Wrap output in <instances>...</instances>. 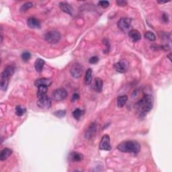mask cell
I'll return each mask as SVG.
<instances>
[{"instance_id":"1f68e13d","label":"cell","mask_w":172,"mask_h":172,"mask_svg":"<svg viewBox=\"0 0 172 172\" xmlns=\"http://www.w3.org/2000/svg\"><path fill=\"white\" fill-rule=\"evenodd\" d=\"M116 4L118 6H125L127 5V2L123 1V0H119V1H116Z\"/></svg>"},{"instance_id":"7a4b0ae2","label":"cell","mask_w":172,"mask_h":172,"mask_svg":"<svg viewBox=\"0 0 172 172\" xmlns=\"http://www.w3.org/2000/svg\"><path fill=\"white\" fill-rule=\"evenodd\" d=\"M117 149L122 153H138L140 151V145L135 140H127L120 143Z\"/></svg>"},{"instance_id":"4316f807","label":"cell","mask_w":172,"mask_h":172,"mask_svg":"<svg viewBox=\"0 0 172 172\" xmlns=\"http://www.w3.org/2000/svg\"><path fill=\"white\" fill-rule=\"evenodd\" d=\"M54 116H56L58 118H63L66 115V110H60L54 112L53 113Z\"/></svg>"},{"instance_id":"277c9868","label":"cell","mask_w":172,"mask_h":172,"mask_svg":"<svg viewBox=\"0 0 172 172\" xmlns=\"http://www.w3.org/2000/svg\"><path fill=\"white\" fill-rule=\"evenodd\" d=\"M61 35L58 31L51 30L45 34V40L50 44H57L61 40Z\"/></svg>"},{"instance_id":"4dcf8cb0","label":"cell","mask_w":172,"mask_h":172,"mask_svg":"<svg viewBox=\"0 0 172 172\" xmlns=\"http://www.w3.org/2000/svg\"><path fill=\"white\" fill-rule=\"evenodd\" d=\"M79 99V95L78 94L75 93V94H73L72 96H71V102H76L77 100H78Z\"/></svg>"},{"instance_id":"3957f363","label":"cell","mask_w":172,"mask_h":172,"mask_svg":"<svg viewBox=\"0 0 172 172\" xmlns=\"http://www.w3.org/2000/svg\"><path fill=\"white\" fill-rule=\"evenodd\" d=\"M15 72V67L13 65H8L5 68V69L1 74L0 78V86L2 91H6L8 85H9L11 77L13 76Z\"/></svg>"},{"instance_id":"f1b7e54d","label":"cell","mask_w":172,"mask_h":172,"mask_svg":"<svg viewBox=\"0 0 172 172\" xmlns=\"http://www.w3.org/2000/svg\"><path fill=\"white\" fill-rule=\"evenodd\" d=\"M98 4L102 8H107L110 5V3L108 1H100L98 2Z\"/></svg>"},{"instance_id":"f546056e","label":"cell","mask_w":172,"mask_h":172,"mask_svg":"<svg viewBox=\"0 0 172 172\" xmlns=\"http://www.w3.org/2000/svg\"><path fill=\"white\" fill-rule=\"evenodd\" d=\"M99 61V59L97 57H92L89 59V62L91 64H96L97 62Z\"/></svg>"},{"instance_id":"2e32d148","label":"cell","mask_w":172,"mask_h":172,"mask_svg":"<svg viewBox=\"0 0 172 172\" xmlns=\"http://www.w3.org/2000/svg\"><path fill=\"white\" fill-rule=\"evenodd\" d=\"M103 81L100 77H96L94 80V89L95 90L96 92L100 93L102 91L103 89Z\"/></svg>"},{"instance_id":"5bb4252c","label":"cell","mask_w":172,"mask_h":172,"mask_svg":"<svg viewBox=\"0 0 172 172\" xmlns=\"http://www.w3.org/2000/svg\"><path fill=\"white\" fill-rule=\"evenodd\" d=\"M129 38H130L132 41L136 42L139 41L141 38V34L137 30H132L128 33Z\"/></svg>"},{"instance_id":"ac0fdd59","label":"cell","mask_w":172,"mask_h":172,"mask_svg":"<svg viewBox=\"0 0 172 172\" xmlns=\"http://www.w3.org/2000/svg\"><path fill=\"white\" fill-rule=\"evenodd\" d=\"M12 154V150L10 149L9 148H5L3 149L0 154V160L1 161H5L6 160L8 157H9Z\"/></svg>"},{"instance_id":"8992f818","label":"cell","mask_w":172,"mask_h":172,"mask_svg":"<svg viewBox=\"0 0 172 172\" xmlns=\"http://www.w3.org/2000/svg\"><path fill=\"white\" fill-rule=\"evenodd\" d=\"M38 107L43 110H47L51 107V99L48 96H44L39 97L36 103Z\"/></svg>"},{"instance_id":"8fae6325","label":"cell","mask_w":172,"mask_h":172,"mask_svg":"<svg viewBox=\"0 0 172 172\" xmlns=\"http://www.w3.org/2000/svg\"><path fill=\"white\" fill-rule=\"evenodd\" d=\"M96 132V125L95 123H92L90 125V127H88L87 131L85 132V137L87 139H90L92 138L93 136L95 135Z\"/></svg>"},{"instance_id":"836d02e7","label":"cell","mask_w":172,"mask_h":172,"mask_svg":"<svg viewBox=\"0 0 172 172\" xmlns=\"http://www.w3.org/2000/svg\"><path fill=\"white\" fill-rule=\"evenodd\" d=\"M157 2H158V4H167V3H168V2H170V1H165V2L157 1Z\"/></svg>"},{"instance_id":"d6a6232c","label":"cell","mask_w":172,"mask_h":172,"mask_svg":"<svg viewBox=\"0 0 172 172\" xmlns=\"http://www.w3.org/2000/svg\"><path fill=\"white\" fill-rule=\"evenodd\" d=\"M163 20L165 22H167L169 21V18H168V16L166 14H163V16H162Z\"/></svg>"},{"instance_id":"cb8c5ba5","label":"cell","mask_w":172,"mask_h":172,"mask_svg":"<svg viewBox=\"0 0 172 172\" xmlns=\"http://www.w3.org/2000/svg\"><path fill=\"white\" fill-rule=\"evenodd\" d=\"M26 112V109L23 108L20 106H17L15 108V112L17 116H22Z\"/></svg>"},{"instance_id":"d4e9b609","label":"cell","mask_w":172,"mask_h":172,"mask_svg":"<svg viewBox=\"0 0 172 172\" xmlns=\"http://www.w3.org/2000/svg\"><path fill=\"white\" fill-rule=\"evenodd\" d=\"M33 7V4L32 2H27L25 3L24 4H23L22 6L20 8V11L21 12H24V11H26L29 9H30L31 8Z\"/></svg>"},{"instance_id":"44dd1931","label":"cell","mask_w":172,"mask_h":172,"mask_svg":"<svg viewBox=\"0 0 172 172\" xmlns=\"http://www.w3.org/2000/svg\"><path fill=\"white\" fill-rule=\"evenodd\" d=\"M92 69H88L86 71L85 75V85H90L91 82V80H92Z\"/></svg>"},{"instance_id":"e575fe53","label":"cell","mask_w":172,"mask_h":172,"mask_svg":"<svg viewBox=\"0 0 172 172\" xmlns=\"http://www.w3.org/2000/svg\"><path fill=\"white\" fill-rule=\"evenodd\" d=\"M171 53H170V54H169L168 55H167V57L169 58V59H170V61H171Z\"/></svg>"},{"instance_id":"7402d4cb","label":"cell","mask_w":172,"mask_h":172,"mask_svg":"<svg viewBox=\"0 0 172 172\" xmlns=\"http://www.w3.org/2000/svg\"><path fill=\"white\" fill-rule=\"evenodd\" d=\"M128 100L127 96H120L117 98V105L119 108H122L126 104Z\"/></svg>"},{"instance_id":"6da1fadb","label":"cell","mask_w":172,"mask_h":172,"mask_svg":"<svg viewBox=\"0 0 172 172\" xmlns=\"http://www.w3.org/2000/svg\"><path fill=\"white\" fill-rule=\"evenodd\" d=\"M153 97L149 94H146L141 100L137 102L135 108L140 116H144L151 110L153 106Z\"/></svg>"},{"instance_id":"4fadbf2b","label":"cell","mask_w":172,"mask_h":172,"mask_svg":"<svg viewBox=\"0 0 172 172\" xmlns=\"http://www.w3.org/2000/svg\"><path fill=\"white\" fill-rule=\"evenodd\" d=\"M52 80L48 78H40L36 80L34 82V85L38 88L40 85H47V87H49L52 84Z\"/></svg>"},{"instance_id":"5b68a950","label":"cell","mask_w":172,"mask_h":172,"mask_svg":"<svg viewBox=\"0 0 172 172\" xmlns=\"http://www.w3.org/2000/svg\"><path fill=\"white\" fill-rule=\"evenodd\" d=\"M67 95L68 93L65 89L59 88L53 91L52 94H51V97H52L53 100H54V101L60 102L62 101V100H64L67 97Z\"/></svg>"},{"instance_id":"d6986e66","label":"cell","mask_w":172,"mask_h":172,"mask_svg":"<svg viewBox=\"0 0 172 172\" xmlns=\"http://www.w3.org/2000/svg\"><path fill=\"white\" fill-rule=\"evenodd\" d=\"M70 159L74 162H80L84 159V155L81 153H77V152H73L69 155Z\"/></svg>"},{"instance_id":"e0dca14e","label":"cell","mask_w":172,"mask_h":172,"mask_svg":"<svg viewBox=\"0 0 172 172\" xmlns=\"http://www.w3.org/2000/svg\"><path fill=\"white\" fill-rule=\"evenodd\" d=\"M45 64V62L43 59L41 58L36 59L35 63H34V67H35V69L38 73H41L43 69Z\"/></svg>"},{"instance_id":"30bf717a","label":"cell","mask_w":172,"mask_h":172,"mask_svg":"<svg viewBox=\"0 0 172 172\" xmlns=\"http://www.w3.org/2000/svg\"><path fill=\"white\" fill-rule=\"evenodd\" d=\"M27 25L28 27L32 28V29H38V28H41V22L34 17H30L28 19Z\"/></svg>"},{"instance_id":"ffe728a7","label":"cell","mask_w":172,"mask_h":172,"mask_svg":"<svg viewBox=\"0 0 172 172\" xmlns=\"http://www.w3.org/2000/svg\"><path fill=\"white\" fill-rule=\"evenodd\" d=\"M48 91V87L47 85H40L38 87V92H37V97H41L47 95Z\"/></svg>"},{"instance_id":"9a60e30c","label":"cell","mask_w":172,"mask_h":172,"mask_svg":"<svg viewBox=\"0 0 172 172\" xmlns=\"http://www.w3.org/2000/svg\"><path fill=\"white\" fill-rule=\"evenodd\" d=\"M114 68L115 69V70L116 71H118V73H125L127 69V65H126L122 61L116 63L114 65Z\"/></svg>"},{"instance_id":"52a82bcc","label":"cell","mask_w":172,"mask_h":172,"mask_svg":"<svg viewBox=\"0 0 172 172\" xmlns=\"http://www.w3.org/2000/svg\"><path fill=\"white\" fill-rule=\"evenodd\" d=\"M83 72H84V67L78 63H74L70 69L71 75L74 78H79L82 75Z\"/></svg>"},{"instance_id":"ba28073f","label":"cell","mask_w":172,"mask_h":172,"mask_svg":"<svg viewBox=\"0 0 172 172\" xmlns=\"http://www.w3.org/2000/svg\"><path fill=\"white\" fill-rule=\"evenodd\" d=\"M132 20L129 18H122L119 20V21L117 23V26L120 30L122 32H127L129 28L131 26Z\"/></svg>"},{"instance_id":"9c48e42d","label":"cell","mask_w":172,"mask_h":172,"mask_svg":"<svg viewBox=\"0 0 172 172\" xmlns=\"http://www.w3.org/2000/svg\"><path fill=\"white\" fill-rule=\"evenodd\" d=\"M99 148L101 150H105L110 151L112 149V147L110 145V138L108 134H105L102 137V138L100 140Z\"/></svg>"},{"instance_id":"603a6c76","label":"cell","mask_w":172,"mask_h":172,"mask_svg":"<svg viewBox=\"0 0 172 172\" xmlns=\"http://www.w3.org/2000/svg\"><path fill=\"white\" fill-rule=\"evenodd\" d=\"M84 111L81 110V109H79V108H77L75 109V110L73 112V118L76 119V120H79L80 118L84 115Z\"/></svg>"},{"instance_id":"83f0119b","label":"cell","mask_w":172,"mask_h":172,"mask_svg":"<svg viewBox=\"0 0 172 172\" xmlns=\"http://www.w3.org/2000/svg\"><path fill=\"white\" fill-rule=\"evenodd\" d=\"M22 59L24 62H27L30 60L31 57V54L28 52H24L22 54Z\"/></svg>"},{"instance_id":"7c38bea8","label":"cell","mask_w":172,"mask_h":172,"mask_svg":"<svg viewBox=\"0 0 172 172\" xmlns=\"http://www.w3.org/2000/svg\"><path fill=\"white\" fill-rule=\"evenodd\" d=\"M59 8L63 12L69 14V15H73V8L71 7V5H69L66 2H61L59 4Z\"/></svg>"},{"instance_id":"484cf974","label":"cell","mask_w":172,"mask_h":172,"mask_svg":"<svg viewBox=\"0 0 172 172\" xmlns=\"http://www.w3.org/2000/svg\"><path fill=\"white\" fill-rule=\"evenodd\" d=\"M145 37L150 41H155L156 39L155 35L152 32H150V31H148V32L145 34Z\"/></svg>"}]
</instances>
